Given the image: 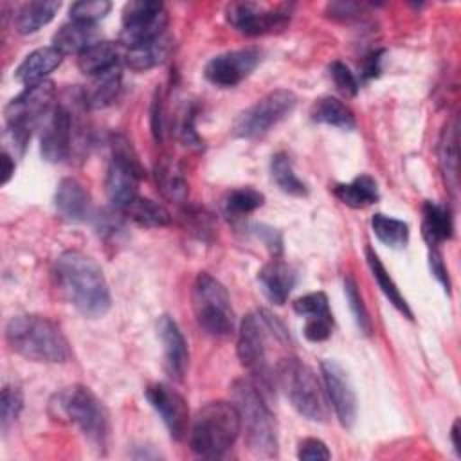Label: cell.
I'll use <instances>...</instances> for the list:
<instances>
[{
  "label": "cell",
  "instance_id": "1",
  "mask_svg": "<svg viewBox=\"0 0 461 461\" xmlns=\"http://www.w3.org/2000/svg\"><path fill=\"white\" fill-rule=\"evenodd\" d=\"M52 281L61 297L83 317H104L112 295L97 261L79 250H65L52 265Z\"/></svg>",
  "mask_w": 461,
  "mask_h": 461
},
{
  "label": "cell",
  "instance_id": "2",
  "mask_svg": "<svg viewBox=\"0 0 461 461\" xmlns=\"http://www.w3.org/2000/svg\"><path fill=\"white\" fill-rule=\"evenodd\" d=\"M270 339L290 340L285 324L268 310H258L243 317L238 331V357L241 366L256 378L261 393H272L276 384L274 369L268 362Z\"/></svg>",
  "mask_w": 461,
  "mask_h": 461
},
{
  "label": "cell",
  "instance_id": "3",
  "mask_svg": "<svg viewBox=\"0 0 461 461\" xmlns=\"http://www.w3.org/2000/svg\"><path fill=\"white\" fill-rule=\"evenodd\" d=\"M232 403L238 409L247 448L256 457L272 459L279 452L277 421L265 402L261 389L249 378H238L230 385Z\"/></svg>",
  "mask_w": 461,
  "mask_h": 461
},
{
  "label": "cell",
  "instance_id": "4",
  "mask_svg": "<svg viewBox=\"0 0 461 461\" xmlns=\"http://www.w3.org/2000/svg\"><path fill=\"white\" fill-rule=\"evenodd\" d=\"M9 348L32 362L63 364L70 360V348L61 330L47 317L25 313L13 317L5 326Z\"/></svg>",
  "mask_w": 461,
  "mask_h": 461
},
{
  "label": "cell",
  "instance_id": "5",
  "mask_svg": "<svg viewBox=\"0 0 461 461\" xmlns=\"http://www.w3.org/2000/svg\"><path fill=\"white\" fill-rule=\"evenodd\" d=\"M49 412L58 421L76 425L95 448L106 447L110 414L104 403L88 387L79 384L63 387L50 398Z\"/></svg>",
  "mask_w": 461,
  "mask_h": 461
},
{
  "label": "cell",
  "instance_id": "6",
  "mask_svg": "<svg viewBox=\"0 0 461 461\" xmlns=\"http://www.w3.org/2000/svg\"><path fill=\"white\" fill-rule=\"evenodd\" d=\"M241 432L240 414L234 403L216 400L198 409L189 430V447L196 456L220 457Z\"/></svg>",
  "mask_w": 461,
  "mask_h": 461
},
{
  "label": "cell",
  "instance_id": "7",
  "mask_svg": "<svg viewBox=\"0 0 461 461\" xmlns=\"http://www.w3.org/2000/svg\"><path fill=\"white\" fill-rule=\"evenodd\" d=\"M54 83L45 79L29 85L23 92H20L7 103V106L4 108L7 122L4 131V144H13V155H22L25 151L32 128L40 119H45L54 108Z\"/></svg>",
  "mask_w": 461,
  "mask_h": 461
},
{
  "label": "cell",
  "instance_id": "8",
  "mask_svg": "<svg viewBox=\"0 0 461 461\" xmlns=\"http://www.w3.org/2000/svg\"><path fill=\"white\" fill-rule=\"evenodd\" d=\"M276 384L281 387L292 407L312 421H324L328 402L324 389L310 366L295 357H283L276 364Z\"/></svg>",
  "mask_w": 461,
  "mask_h": 461
},
{
  "label": "cell",
  "instance_id": "9",
  "mask_svg": "<svg viewBox=\"0 0 461 461\" xmlns=\"http://www.w3.org/2000/svg\"><path fill=\"white\" fill-rule=\"evenodd\" d=\"M198 326L211 337L225 339L234 331V312L225 286L207 272H200L191 292Z\"/></svg>",
  "mask_w": 461,
  "mask_h": 461
},
{
  "label": "cell",
  "instance_id": "10",
  "mask_svg": "<svg viewBox=\"0 0 461 461\" xmlns=\"http://www.w3.org/2000/svg\"><path fill=\"white\" fill-rule=\"evenodd\" d=\"M110 146L112 157L104 185L110 203L122 211L137 196L139 180L144 176V169L131 142L124 135H113Z\"/></svg>",
  "mask_w": 461,
  "mask_h": 461
},
{
  "label": "cell",
  "instance_id": "11",
  "mask_svg": "<svg viewBox=\"0 0 461 461\" xmlns=\"http://www.w3.org/2000/svg\"><path fill=\"white\" fill-rule=\"evenodd\" d=\"M297 104L294 92L277 88L263 95L250 108H247L234 122V135L241 139H258L268 133L276 124L286 119Z\"/></svg>",
  "mask_w": 461,
  "mask_h": 461
},
{
  "label": "cell",
  "instance_id": "12",
  "mask_svg": "<svg viewBox=\"0 0 461 461\" xmlns=\"http://www.w3.org/2000/svg\"><path fill=\"white\" fill-rule=\"evenodd\" d=\"M288 4L265 5L259 2H230L225 7V18L232 29L245 36H263L279 32L290 23Z\"/></svg>",
  "mask_w": 461,
  "mask_h": 461
},
{
  "label": "cell",
  "instance_id": "13",
  "mask_svg": "<svg viewBox=\"0 0 461 461\" xmlns=\"http://www.w3.org/2000/svg\"><path fill=\"white\" fill-rule=\"evenodd\" d=\"M167 14L162 2L131 0L122 7V29L119 43L126 49L146 43L166 32Z\"/></svg>",
  "mask_w": 461,
  "mask_h": 461
},
{
  "label": "cell",
  "instance_id": "14",
  "mask_svg": "<svg viewBox=\"0 0 461 461\" xmlns=\"http://www.w3.org/2000/svg\"><path fill=\"white\" fill-rule=\"evenodd\" d=\"M261 61V50L258 47H245L214 56L205 65V77L209 83L220 88H232L249 77Z\"/></svg>",
  "mask_w": 461,
  "mask_h": 461
},
{
  "label": "cell",
  "instance_id": "15",
  "mask_svg": "<svg viewBox=\"0 0 461 461\" xmlns=\"http://www.w3.org/2000/svg\"><path fill=\"white\" fill-rule=\"evenodd\" d=\"M321 373H322L328 400L335 411L337 420L344 429H351L357 421L358 405H357V394L349 382L348 373L335 360H322Z\"/></svg>",
  "mask_w": 461,
  "mask_h": 461
},
{
  "label": "cell",
  "instance_id": "16",
  "mask_svg": "<svg viewBox=\"0 0 461 461\" xmlns=\"http://www.w3.org/2000/svg\"><path fill=\"white\" fill-rule=\"evenodd\" d=\"M144 396L160 416L169 436L173 439H182L189 427V407L185 398L171 385L162 382L149 384L144 391Z\"/></svg>",
  "mask_w": 461,
  "mask_h": 461
},
{
  "label": "cell",
  "instance_id": "17",
  "mask_svg": "<svg viewBox=\"0 0 461 461\" xmlns=\"http://www.w3.org/2000/svg\"><path fill=\"white\" fill-rule=\"evenodd\" d=\"M72 115L68 108L58 104L45 117L40 135V153L47 162H63L72 148Z\"/></svg>",
  "mask_w": 461,
  "mask_h": 461
},
{
  "label": "cell",
  "instance_id": "18",
  "mask_svg": "<svg viewBox=\"0 0 461 461\" xmlns=\"http://www.w3.org/2000/svg\"><path fill=\"white\" fill-rule=\"evenodd\" d=\"M157 331L164 351V369L169 378L180 382L185 376L189 366V349L185 337L169 315L158 317Z\"/></svg>",
  "mask_w": 461,
  "mask_h": 461
},
{
  "label": "cell",
  "instance_id": "19",
  "mask_svg": "<svg viewBox=\"0 0 461 461\" xmlns=\"http://www.w3.org/2000/svg\"><path fill=\"white\" fill-rule=\"evenodd\" d=\"M54 207L58 214L67 221H85L90 216V194L79 180L67 176L56 187Z\"/></svg>",
  "mask_w": 461,
  "mask_h": 461
},
{
  "label": "cell",
  "instance_id": "20",
  "mask_svg": "<svg viewBox=\"0 0 461 461\" xmlns=\"http://www.w3.org/2000/svg\"><path fill=\"white\" fill-rule=\"evenodd\" d=\"M258 283L270 303L285 304L297 283V274L286 261L272 259L259 268Z\"/></svg>",
  "mask_w": 461,
  "mask_h": 461
},
{
  "label": "cell",
  "instance_id": "21",
  "mask_svg": "<svg viewBox=\"0 0 461 461\" xmlns=\"http://www.w3.org/2000/svg\"><path fill=\"white\" fill-rule=\"evenodd\" d=\"M173 49V38L164 32L146 43L126 49L124 63L133 72H146L160 63H164Z\"/></svg>",
  "mask_w": 461,
  "mask_h": 461
},
{
  "label": "cell",
  "instance_id": "22",
  "mask_svg": "<svg viewBox=\"0 0 461 461\" xmlns=\"http://www.w3.org/2000/svg\"><path fill=\"white\" fill-rule=\"evenodd\" d=\"M63 61V54L56 47H41L32 50L14 72V77L25 85L45 81V77L56 70Z\"/></svg>",
  "mask_w": 461,
  "mask_h": 461
},
{
  "label": "cell",
  "instance_id": "23",
  "mask_svg": "<svg viewBox=\"0 0 461 461\" xmlns=\"http://www.w3.org/2000/svg\"><path fill=\"white\" fill-rule=\"evenodd\" d=\"M454 234L452 212L447 205L438 202H425L421 218V236L429 249H438L443 241L450 240Z\"/></svg>",
  "mask_w": 461,
  "mask_h": 461
},
{
  "label": "cell",
  "instance_id": "24",
  "mask_svg": "<svg viewBox=\"0 0 461 461\" xmlns=\"http://www.w3.org/2000/svg\"><path fill=\"white\" fill-rule=\"evenodd\" d=\"M61 4L56 0H34L22 4L13 14V25L18 34H32L52 22Z\"/></svg>",
  "mask_w": 461,
  "mask_h": 461
},
{
  "label": "cell",
  "instance_id": "25",
  "mask_svg": "<svg viewBox=\"0 0 461 461\" xmlns=\"http://www.w3.org/2000/svg\"><path fill=\"white\" fill-rule=\"evenodd\" d=\"M121 47L113 41H95L77 54V67L86 76H99L119 65Z\"/></svg>",
  "mask_w": 461,
  "mask_h": 461
},
{
  "label": "cell",
  "instance_id": "26",
  "mask_svg": "<svg viewBox=\"0 0 461 461\" xmlns=\"http://www.w3.org/2000/svg\"><path fill=\"white\" fill-rule=\"evenodd\" d=\"M333 194L348 207L364 209L378 202L380 193L376 180L369 175H358L348 184H335Z\"/></svg>",
  "mask_w": 461,
  "mask_h": 461
},
{
  "label": "cell",
  "instance_id": "27",
  "mask_svg": "<svg viewBox=\"0 0 461 461\" xmlns=\"http://www.w3.org/2000/svg\"><path fill=\"white\" fill-rule=\"evenodd\" d=\"M310 115L315 122L335 126V128L346 130V131H351L357 126V119H355L351 108L348 104H344L340 99L331 97V95L319 97L312 104Z\"/></svg>",
  "mask_w": 461,
  "mask_h": 461
},
{
  "label": "cell",
  "instance_id": "28",
  "mask_svg": "<svg viewBox=\"0 0 461 461\" xmlns=\"http://www.w3.org/2000/svg\"><path fill=\"white\" fill-rule=\"evenodd\" d=\"M97 34V29L94 23H83V22H70L61 25L54 36H52V47H56L63 56L65 54H79L88 45L95 43L94 38Z\"/></svg>",
  "mask_w": 461,
  "mask_h": 461
},
{
  "label": "cell",
  "instance_id": "29",
  "mask_svg": "<svg viewBox=\"0 0 461 461\" xmlns=\"http://www.w3.org/2000/svg\"><path fill=\"white\" fill-rule=\"evenodd\" d=\"M122 212L128 220L146 229L167 227L171 223V212L164 205L139 194L122 209Z\"/></svg>",
  "mask_w": 461,
  "mask_h": 461
},
{
  "label": "cell",
  "instance_id": "30",
  "mask_svg": "<svg viewBox=\"0 0 461 461\" xmlns=\"http://www.w3.org/2000/svg\"><path fill=\"white\" fill-rule=\"evenodd\" d=\"M121 79H122V74H121V65L99 74V76H94V81L92 85L88 86V90L85 92V103L90 106V108H104L108 106L119 94V88H121Z\"/></svg>",
  "mask_w": 461,
  "mask_h": 461
},
{
  "label": "cell",
  "instance_id": "31",
  "mask_svg": "<svg viewBox=\"0 0 461 461\" xmlns=\"http://www.w3.org/2000/svg\"><path fill=\"white\" fill-rule=\"evenodd\" d=\"M366 259H367V265H369V270L373 274V277L376 279L382 294L387 297V301L402 313L405 315L407 319H412V312L405 301V297L402 295V292L398 290L396 283L393 281V277L387 274L384 263L380 261L378 254L371 249V247H366Z\"/></svg>",
  "mask_w": 461,
  "mask_h": 461
},
{
  "label": "cell",
  "instance_id": "32",
  "mask_svg": "<svg viewBox=\"0 0 461 461\" xmlns=\"http://www.w3.org/2000/svg\"><path fill=\"white\" fill-rule=\"evenodd\" d=\"M155 178H157V185L162 191V194L166 198H169L171 202H185L187 198V180L182 173V169L171 162L169 158H164L157 164L155 169Z\"/></svg>",
  "mask_w": 461,
  "mask_h": 461
},
{
  "label": "cell",
  "instance_id": "33",
  "mask_svg": "<svg viewBox=\"0 0 461 461\" xmlns=\"http://www.w3.org/2000/svg\"><path fill=\"white\" fill-rule=\"evenodd\" d=\"M270 175L272 180L276 182V185L292 196H306L308 194V187L306 184L295 175L294 171V164L292 158L288 157V153L279 151L272 157L270 160Z\"/></svg>",
  "mask_w": 461,
  "mask_h": 461
},
{
  "label": "cell",
  "instance_id": "34",
  "mask_svg": "<svg viewBox=\"0 0 461 461\" xmlns=\"http://www.w3.org/2000/svg\"><path fill=\"white\" fill-rule=\"evenodd\" d=\"M265 203V194L258 189L247 185V187H236L230 189L223 198V211L229 218L238 220L245 214L254 212Z\"/></svg>",
  "mask_w": 461,
  "mask_h": 461
},
{
  "label": "cell",
  "instance_id": "35",
  "mask_svg": "<svg viewBox=\"0 0 461 461\" xmlns=\"http://www.w3.org/2000/svg\"><path fill=\"white\" fill-rule=\"evenodd\" d=\"M371 229L375 236L387 247L403 249L409 241V225L398 218L376 212L371 218Z\"/></svg>",
  "mask_w": 461,
  "mask_h": 461
},
{
  "label": "cell",
  "instance_id": "36",
  "mask_svg": "<svg viewBox=\"0 0 461 461\" xmlns=\"http://www.w3.org/2000/svg\"><path fill=\"white\" fill-rule=\"evenodd\" d=\"M439 164L452 191L457 189V133L456 126H447L439 140Z\"/></svg>",
  "mask_w": 461,
  "mask_h": 461
},
{
  "label": "cell",
  "instance_id": "37",
  "mask_svg": "<svg viewBox=\"0 0 461 461\" xmlns=\"http://www.w3.org/2000/svg\"><path fill=\"white\" fill-rule=\"evenodd\" d=\"M23 409V394L18 385L5 384L0 396V427L5 434Z\"/></svg>",
  "mask_w": 461,
  "mask_h": 461
},
{
  "label": "cell",
  "instance_id": "38",
  "mask_svg": "<svg viewBox=\"0 0 461 461\" xmlns=\"http://www.w3.org/2000/svg\"><path fill=\"white\" fill-rule=\"evenodd\" d=\"M344 294H346V299H348V306L353 313V319L357 322V326L360 328V331L364 335H371L373 331V324H371V319H369V313H367V308L362 301V295L358 292V286H357V281L351 277V276H346L344 277Z\"/></svg>",
  "mask_w": 461,
  "mask_h": 461
},
{
  "label": "cell",
  "instance_id": "39",
  "mask_svg": "<svg viewBox=\"0 0 461 461\" xmlns=\"http://www.w3.org/2000/svg\"><path fill=\"white\" fill-rule=\"evenodd\" d=\"M112 9V4L106 0H81L70 5V18L72 22L83 23H95L97 20L104 18Z\"/></svg>",
  "mask_w": 461,
  "mask_h": 461
},
{
  "label": "cell",
  "instance_id": "40",
  "mask_svg": "<svg viewBox=\"0 0 461 461\" xmlns=\"http://www.w3.org/2000/svg\"><path fill=\"white\" fill-rule=\"evenodd\" d=\"M294 310L310 319V317H326V315H331L330 312V303H328V297L324 292H312V294H306L303 297H297L294 301Z\"/></svg>",
  "mask_w": 461,
  "mask_h": 461
},
{
  "label": "cell",
  "instance_id": "41",
  "mask_svg": "<svg viewBox=\"0 0 461 461\" xmlns=\"http://www.w3.org/2000/svg\"><path fill=\"white\" fill-rule=\"evenodd\" d=\"M328 72H330V77H331L335 88H337L340 94H344V95H348V97H355V95L358 94V88H360L358 79H357V76L349 70V67H348L346 63H342V61H339V59H337V61H331L330 67H328Z\"/></svg>",
  "mask_w": 461,
  "mask_h": 461
},
{
  "label": "cell",
  "instance_id": "42",
  "mask_svg": "<svg viewBox=\"0 0 461 461\" xmlns=\"http://www.w3.org/2000/svg\"><path fill=\"white\" fill-rule=\"evenodd\" d=\"M333 330V315L326 317H310L304 322V337L310 342H322L331 335Z\"/></svg>",
  "mask_w": 461,
  "mask_h": 461
},
{
  "label": "cell",
  "instance_id": "43",
  "mask_svg": "<svg viewBox=\"0 0 461 461\" xmlns=\"http://www.w3.org/2000/svg\"><path fill=\"white\" fill-rule=\"evenodd\" d=\"M297 457L304 459V461H321V459H330L331 454L322 439L304 438L299 441Z\"/></svg>",
  "mask_w": 461,
  "mask_h": 461
},
{
  "label": "cell",
  "instance_id": "44",
  "mask_svg": "<svg viewBox=\"0 0 461 461\" xmlns=\"http://www.w3.org/2000/svg\"><path fill=\"white\" fill-rule=\"evenodd\" d=\"M429 265H430V272L432 276L445 286V292H450V277H448V270L445 267L443 256L438 249H430L429 252Z\"/></svg>",
  "mask_w": 461,
  "mask_h": 461
},
{
  "label": "cell",
  "instance_id": "45",
  "mask_svg": "<svg viewBox=\"0 0 461 461\" xmlns=\"http://www.w3.org/2000/svg\"><path fill=\"white\" fill-rule=\"evenodd\" d=\"M362 4L355 2H333L328 5V13L331 18H340V20H349L362 13Z\"/></svg>",
  "mask_w": 461,
  "mask_h": 461
},
{
  "label": "cell",
  "instance_id": "46",
  "mask_svg": "<svg viewBox=\"0 0 461 461\" xmlns=\"http://www.w3.org/2000/svg\"><path fill=\"white\" fill-rule=\"evenodd\" d=\"M256 229H258V236L267 243V247L272 252L279 254L281 252V234L276 232L274 229H270V227H265V225H259Z\"/></svg>",
  "mask_w": 461,
  "mask_h": 461
},
{
  "label": "cell",
  "instance_id": "47",
  "mask_svg": "<svg viewBox=\"0 0 461 461\" xmlns=\"http://www.w3.org/2000/svg\"><path fill=\"white\" fill-rule=\"evenodd\" d=\"M382 56H384V50H375L371 52L366 61H364V68H362V77L366 79H371V77H376L380 74V61H382Z\"/></svg>",
  "mask_w": 461,
  "mask_h": 461
},
{
  "label": "cell",
  "instance_id": "48",
  "mask_svg": "<svg viewBox=\"0 0 461 461\" xmlns=\"http://www.w3.org/2000/svg\"><path fill=\"white\" fill-rule=\"evenodd\" d=\"M14 175V158L11 153L2 151V185H5Z\"/></svg>",
  "mask_w": 461,
  "mask_h": 461
},
{
  "label": "cell",
  "instance_id": "49",
  "mask_svg": "<svg viewBox=\"0 0 461 461\" xmlns=\"http://www.w3.org/2000/svg\"><path fill=\"white\" fill-rule=\"evenodd\" d=\"M450 438H452V447H454L456 454H457V456H461V443H459V420H456V421L452 423Z\"/></svg>",
  "mask_w": 461,
  "mask_h": 461
}]
</instances>
